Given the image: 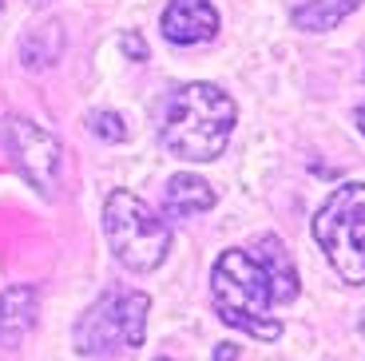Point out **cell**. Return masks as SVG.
Returning a JSON list of instances; mask_svg holds the SVG:
<instances>
[{
  "instance_id": "obj_4",
  "label": "cell",
  "mask_w": 365,
  "mask_h": 361,
  "mask_svg": "<svg viewBox=\"0 0 365 361\" xmlns=\"http://www.w3.org/2000/svg\"><path fill=\"white\" fill-rule=\"evenodd\" d=\"M103 230H108V243L115 250V258L135 274L155 270L159 262L167 258V246H171L167 223L139 195H131V190H115L108 199V207H103Z\"/></svg>"
},
{
  "instance_id": "obj_17",
  "label": "cell",
  "mask_w": 365,
  "mask_h": 361,
  "mask_svg": "<svg viewBox=\"0 0 365 361\" xmlns=\"http://www.w3.org/2000/svg\"><path fill=\"white\" fill-rule=\"evenodd\" d=\"M159 361H167V357H159Z\"/></svg>"
},
{
  "instance_id": "obj_11",
  "label": "cell",
  "mask_w": 365,
  "mask_h": 361,
  "mask_svg": "<svg viewBox=\"0 0 365 361\" xmlns=\"http://www.w3.org/2000/svg\"><path fill=\"white\" fill-rule=\"evenodd\" d=\"M60 52H64V28H60V20H44V24L32 28L24 36V44H20V60H24L28 68H52V63L60 60Z\"/></svg>"
},
{
  "instance_id": "obj_7",
  "label": "cell",
  "mask_w": 365,
  "mask_h": 361,
  "mask_svg": "<svg viewBox=\"0 0 365 361\" xmlns=\"http://www.w3.org/2000/svg\"><path fill=\"white\" fill-rule=\"evenodd\" d=\"M159 28H163V36L179 48L182 44H202V40H210L219 32V12H215L210 0H171L163 9Z\"/></svg>"
},
{
  "instance_id": "obj_6",
  "label": "cell",
  "mask_w": 365,
  "mask_h": 361,
  "mask_svg": "<svg viewBox=\"0 0 365 361\" xmlns=\"http://www.w3.org/2000/svg\"><path fill=\"white\" fill-rule=\"evenodd\" d=\"M0 136H4L9 155L16 159L20 175H24L40 195H52L56 175H60V155H64L60 151V139H56L48 127L32 123V119H20V116L4 119Z\"/></svg>"
},
{
  "instance_id": "obj_12",
  "label": "cell",
  "mask_w": 365,
  "mask_h": 361,
  "mask_svg": "<svg viewBox=\"0 0 365 361\" xmlns=\"http://www.w3.org/2000/svg\"><path fill=\"white\" fill-rule=\"evenodd\" d=\"M88 127H91L100 139H108V143H119V139L128 136V127H123V119H119L115 111H91V116H88Z\"/></svg>"
},
{
  "instance_id": "obj_10",
  "label": "cell",
  "mask_w": 365,
  "mask_h": 361,
  "mask_svg": "<svg viewBox=\"0 0 365 361\" xmlns=\"http://www.w3.org/2000/svg\"><path fill=\"white\" fill-rule=\"evenodd\" d=\"M357 4H361V0H302L290 20L302 32H329V28H338L341 20L349 16Z\"/></svg>"
},
{
  "instance_id": "obj_15",
  "label": "cell",
  "mask_w": 365,
  "mask_h": 361,
  "mask_svg": "<svg viewBox=\"0 0 365 361\" xmlns=\"http://www.w3.org/2000/svg\"><path fill=\"white\" fill-rule=\"evenodd\" d=\"M357 127H361V136H365V108H357Z\"/></svg>"
},
{
  "instance_id": "obj_18",
  "label": "cell",
  "mask_w": 365,
  "mask_h": 361,
  "mask_svg": "<svg viewBox=\"0 0 365 361\" xmlns=\"http://www.w3.org/2000/svg\"><path fill=\"white\" fill-rule=\"evenodd\" d=\"M0 4H4V0H0Z\"/></svg>"
},
{
  "instance_id": "obj_13",
  "label": "cell",
  "mask_w": 365,
  "mask_h": 361,
  "mask_svg": "<svg viewBox=\"0 0 365 361\" xmlns=\"http://www.w3.org/2000/svg\"><path fill=\"white\" fill-rule=\"evenodd\" d=\"M123 52H128L131 60H147V48H143V40H139L135 32H128V36H123Z\"/></svg>"
},
{
  "instance_id": "obj_9",
  "label": "cell",
  "mask_w": 365,
  "mask_h": 361,
  "mask_svg": "<svg viewBox=\"0 0 365 361\" xmlns=\"http://www.w3.org/2000/svg\"><path fill=\"white\" fill-rule=\"evenodd\" d=\"M163 207L171 218H191V215H202V210L215 207V190H210L207 179L199 175H175L163 190Z\"/></svg>"
},
{
  "instance_id": "obj_14",
  "label": "cell",
  "mask_w": 365,
  "mask_h": 361,
  "mask_svg": "<svg viewBox=\"0 0 365 361\" xmlns=\"http://www.w3.org/2000/svg\"><path fill=\"white\" fill-rule=\"evenodd\" d=\"M238 353H242V350H238V345H219V350H215V361H238Z\"/></svg>"
},
{
  "instance_id": "obj_2",
  "label": "cell",
  "mask_w": 365,
  "mask_h": 361,
  "mask_svg": "<svg viewBox=\"0 0 365 361\" xmlns=\"http://www.w3.org/2000/svg\"><path fill=\"white\" fill-rule=\"evenodd\" d=\"M235 127V100L215 83H182L171 91L159 123V139L175 159L210 163L219 159Z\"/></svg>"
},
{
  "instance_id": "obj_16",
  "label": "cell",
  "mask_w": 365,
  "mask_h": 361,
  "mask_svg": "<svg viewBox=\"0 0 365 361\" xmlns=\"http://www.w3.org/2000/svg\"><path fill=\"white\" fill-rule=\"evenodd\" d=\"M32 4H44V0H32Z\"/></svg>"
},
{
  "instance_id": "obj_3",
  "label": "cell",
  "mask_w": 365,
  "mask_h": 361,
  "mask_svg": "<svg viewBox=\"0 0 365 361\" xmlns=\"http://www.w3.org/2000/svg\"><path fill=\"white\" fill-rule=\"evenodd\" d=\"M314 238L349 286H365V183H346L314 215Z\"/></svg>"
},
{
  "instance_id": "obj_5",
  "label": "cell",
  "mask_w": 365,
  "mask_h": 361,
  "mask_svg": "<svg viewBox=\"0 0 365 361\" xmlns=\"http://www.w3.org/2000/svg\"><path fill=\"white\" fill-rule=\"evenodd\" d=\"M147 310L151 298L139 290H108L76 325V345L83 353H115V350H139L147 334Z\"/></svg>"
},
{
  "instance_id": "obj_1",
  "label": "cell",
  "mask_w": 365,
  "mask_h": 361,
  "mask_svg": "<svg viewBox=\"0 0 365 361\" xmlns=\"http://www.w3.org/2000/svg\"><path fill=\"white\" fill-rule=\"evenodd\" d=\"M210 298L227 325L242 330L250 337L274 342L282 334V322L274 317L278 286H274L266 262L255 250H222L210 270Z\"/></svg>"
},
{
  "instance_id": "obj_8",
  "label": "cell",
  "mask_w": 365,
  "mask_h": 361,
  "mask_svg": "<svg viewBox=\"0 0 365 361\" xmlns=\"http://www.w3.org/2000/svg\"><path fill=\"white\" fill-rule=\"evenodd\" d=\"M36 322V286H9L0 294V345L16 350Z\"/></svg>"
}]
</instances>
